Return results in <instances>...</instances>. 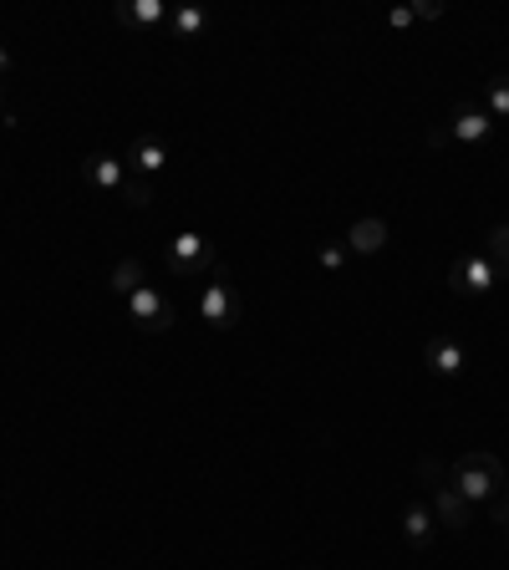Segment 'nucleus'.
<instances>
[{
  "mask_svg": "<svg viewBox=\"0 0 509 570\" xmlns=\"http://www.w3.org/2000/svg\"><path fill=\"white\" fill-rule=\"evenodd\" d=\"M499 484H504V459H499V453H489V448H469L464 459L454 464V489L469 504H494Z\"/></svg>",
  "mask_w": 509,
  "mask_h": 570,
  "instance_id": "f257e3e1",
  "label": "nucleus"
},
{
  "mask_svg": "<svg viewBox=\"0 0 509 570\" xmlns=\"http://www.w3.org/2000/svg\"><path fill=\"white\" fill-rule=\"evenodd\" d=\"M199 316L214 326V331H235L245 321V306L235 296V285H230V270L214 265V275L204 280V291H199Z\"/></svg>",
  "mask_w": 509,
  "mask_h": 570,
  "instance_id": "f03ea898",
  "label": "nucleus"
},
{
  "mask_svg": "<svg viewBox=\"0 0 509 570\" xmlns=\"http://www.w3.org/2000/svg\"><path fill=\"white\" fill-rule=\"evenodd\" d=\"M163 260H168V270H174V275H184V280L214 275V245H209L199 230H179L174 240H168Z\"/></svg>",
  "mask_w": 509,
  "mask_h": 570,
  "instance_id": "7ed1b4c3",
  "label": "nucleus"
},
{
  "mask_svg": "<svg viewBox=\"0 0 509 570\" xmlns=\"http://www.w3.org/2000/svg\"><path fill=\"white\" fill-rule=\"evenodd\" d=\"M448 285L464 291V296H489L499 285V270H494V260L484 250H464L454 265H448Z\"/></svg>",
  "mask_w": 509,
  "mask_h": 570,
  "instance_id": "20e7f679",
  "label": "nucleus"
},
{
  "mask_svg": "<svg viewBox=\"0 0 509 570\" xmlns=\"http://www.w3.org/2000/svg\"><path fill=\"white\" fill-rule=\"evenodd\" d=\"M128 316H133V326L148 331V336H158V331L174 326V306H168V296L158 291V285H138V291L128 296Z\"/></svg>",
  "mask_w": 509,
  "mask_h": 570,
  "instance_id": "39448f33",
  "label": "nucleus"
},
{
  "mask_svg": "<svg viewBox=\"0 0 509 570\" xmlns=\"http://www.w3.org/2000/svg\"><path fill=\"white\" fill-rule=\"evenodd\" d=\"M433 494V520L443 525V530H454V535H464L469 525H474V504L454 489V484H433L428 489Z\"/></svg>",
  "mask_w": 509,
  "mask_h": 570,
  "instance_id": "423d86ee",
  "label": "nucleus"
},
{
  "mask_svg": "<svg viewBox=\"0 0 509 570\" xmlns=\"http://www.w3.org/2000/svg\"><path fill=\"white\" fill-rule=\"evenodd\" d=\"M82 179H87L92 189H102V194H123V184H128V163H118L112 153H92V158L82 163Z\"/></svg>",
  "mask_w": 509,
  "mask_h": 570,
  "instance_id": "0eeeda50",
  "label": "nucleus"
},
{
  "mask_svg": "<svg viewBox=\"0 0 509 570\" xmlns=\"http://www.w3.org/2000/svg\"><path fill=\"white\" fill-rule=\"evenodd\" d=\"M382 245H387V219L367 214V219L352 224V235H347V250H352V255H377Z\"/></svg>",
  "mask_w": 509,
  "mask_h": 570,
  "instance_id": "6e6552de",
  "label": "nucleus"
},
{
  "mask_svg": "<svg viewBox=\"0 0 509 570\" xmlns=\"http://www.w3.org/2000/svg\"><path fill=\"white\" fill-rule=\"evenodd\" d=\"M128 163H133V174L153 179V174H163V163H168V143L163 138H138L128 148Z\"/></svg>",
  "mask_w": 509,
  "mask_h": 570,
  "instance_id": "1a4fd4ad",
  "label": "nucleus"
},
{
  "mask_svg": "<svg viewBox=\"0 0 509 570\" xmlns=\"http://www.w3.org/2000/svg\"><path fill=\"white\" fill-rule=\"evenodd\" d=\"M428 367L438 372V377H459L464 367H469V357H464V347L454 336H438L433 347H428Z\"/></svg>",
  "mask_w": 509,
  "mask_h": 570,
  "instance_id": "9d476101",
  "label": "nucleus"
},
{
  "mask_svg": "<svg viewBox=\"0 0 509 570\" xmlns=\"http://www.w3.org/2000/svg\"><path fill=\"white\" fill-rule=\"evenodd\" d=\"M112 16H118L123 26H158V21H168V6L163 0H118Z\"/></svg>",
  "mask_w": 509,
  "mask_h": 570,
  "instance_id": "9b49d317",
  "label": "nucleus"
},
{
  "mask_svg": "<svg viewBox=\"0 0 509 570\" xmlns=\"http://www.w3.org/2000/svg\"><path fill=\"white\" fill-rule=\"evenodd\" d=\"M489 133H494V118L489 112H474V107L454 112V123H448V138H459V143H484Z\"/></svg>",
  "mask_w": 509,
  "mask_h": 570,
  "instance_id": "f8f14e48",
  "label": "nucleus"
},
{
  "mask_svg": "<svg viewBox=\"0 0 509 570\" xmlns=\"http://www.w3.org/2000/svg\"><path fill=\"white\" fill-rule=\"evenodd\" d=\"M403 535H408V545H433V509L428 504L403 509Z\"/></svg>",
  "mask_w": 509,
  "mask_h": 570,
  "instance_id": "ddd939ff",
  "label": "nucleus"
},
{
  "mask_svg": "<svg viewBox=\"0 0 509 570\" xmlns=\"http://www.w3.org/2000/svg\"><path fill=\"white\" fill-rule=\"evenodd\" d=\"M484 255L494 260L499 280H509V219H504V224H494V230L484 235Z\"/></svg>",
  "mask_w": 509,
  "mask_h": 570,
  "instance_id": "4468645a",
  "label": "nucleus"
},
{
  "mask_svg": "<svg viewBox=\"0 0 509 570\" xmlns=\"http://www.w3.org/2000/svg\"><path fill=\"white\" fill-rule=\"evenodd\" d=\"M138 285H143V265L138 260H118V265H112V291H118L123 301L138 291Z\"/></svg>",
  "mask_w": 509,
  "mask_h": 570,
  "instance_id": "2eb2a0df",
  "label": "nucleus"
},
{
  "mask_svg": "<svg viewBox=\"0 0 509 570\" xmlns=\"http://www.w3.org/2000/svg\"><path fill=\"white\" fill-rule=\"evenodd\" d=\"M168 26H174V36H199V31L209 26V16H204L199 6H179L174 16H168Z\"/></svg>",
  "mask_w": 509,
  "mask_h": 570,
  "instance_id": "dca6fc26",
  "label": "nucleus"
},
{
  "mask_svg": "<svg viewBox=\"0 0 509 570\" xmlns=\"http://www.w3.org/2000/svg\"><path fill=\"white\" fill-rule=\"evenodd\" d=\"M484 112H489L494 123H504V118H509V82H504V77L484 92Z\"/></svg>",
  "mask_w": 509,
  "mask_h": 570,
  "instance_id": "f3484780",
  "label": "nucleus"
},
{
  "mask_svg": "<svg viewBox=\"0 0 509 570\" xmlns=\"http://www.w3.org/2000/svg\"><path fill=\"white\" fill-rule=\"evenodd\" d=\"M123 199H128L133 209H148V204H153V184H148L143 174H133V179L123 184Z\"/></svg>",
  "mask_w": 509,
  "mask_h": 570,
  "instance_id": "a211bd4d",
  "label": "nucleus"
},
{
  "mask_svg": "<svg viewBox=\"0 0 509 570\" xmlns=\"http://www.w3.org/2000/svg\"><path fill=\"white\" fill-rule=\"evenodd\" d=\"M418 479H423L428 489H433V484H448V479H443V464H438V459H428V453L418 459Z\"/></svg>",
  "mask_w": 509,
  "mask_h": 570,
  "instance_id": "6ab92c4d",
  "label": "nucleus"
},
{
  "mask_svg": "<svg viewBox=\"0 0 509 570\" xmlns=\"http://www.w3.org/2000/svg\"><path fill=\"white\" fill-rule=\"evenodd\" d=\"M347 255H352V250H347V240H342V245H321V265H326V270H342V265H347Z\"/></svg>",
  "mask_w": 509,
  "mask_h": 570,
  "instance_id": "aec40b11",
  "label": "nucleus"
},
{
  "mask_svg": "<svg viewBox=\"0 0 509 570\" xmlns=\"http://www.w3.org/2000/svg\"><path fill=\"white\" fill-rule=\"evenodd\" d=\"M413 16H418V21H438V16H443V6H438V0H418Z\"/></svg>",
  "mask_w": 509,
  "mask_h": 570,
  "instance_id": "412c9836",
  "label": "nucleus"
},
{
  "mask_svg": "<svg viewBox=\"0 0 509 570\" xmlns=\"http://www.w3.org/2000/svg\"><path fill=\"white\" fill-rule=\"evenodd\" d=\"M387 21H392V26H398V31H403V26H413V21H418V16H413V6H398V11H392V16H387Z\"/></svg>",
  "mask_w": 509,
  "mask_h": 570,
  "instance_id": "4be33fe9",
  "label": "nucleus"
},
{
  "mask_svg": "<svg viewBox=\"0 0 509 570\" xmlns=\"http://www.w3.org/2000/svg\"><path fill=\"white\" fill-rule=\"evenodd\" d=\"M489 509H494V520H499V525H509V489H504V499H494Z\"/></svg>",
  "mask_w": 509,
  "mask_h": 570,
  "instance_id": "5701e85b",
  "label": "nucleus"
},
{
  "mask_svg": "<svg viewBox=\"0 0 509 570\" xmlns=\"http://www.w3.org/2000/svg\"><path fill=\"white\" fill-rule=\"evenodd\" d=\"M6 62H11V51H6V46H0V72H6Z\"/></svg>",
  "mask_w": 509,
  "mask_h": 570,
  "instance_id": "b1692460",
  "label": "nucleus"
},
{
  "mask_svg": "<svg viewBox=\"0 0 509 570\" xmlns=\"http://www.w3.org/2000/svg\"><path fill=\"white\" fill-rule=\"evenodd\" d=\"M504 530H509V525H504Z\"/></svg>",
  "mask_w": 509,
  "mask_h": 570,
  "instance_id": "393cba45",
  "label": "nucleus"
}]
</instances>
